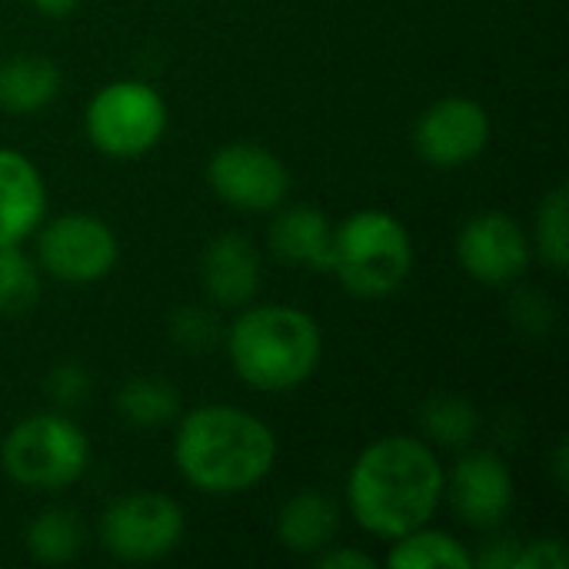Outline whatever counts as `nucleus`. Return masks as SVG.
<instances>
[{"label":"nucleus","mask_w":569,"mask_h":569,"mask_svg":"<svg viewBox=\"0 0 569 569\" xmlns=\"http://www.w3.org/2000/svg\"><path fill=\"white\" fill-rule=\"evenodd\" d=\"M417 150L433 167H460L473 160L490 140V117L480 103L447 97L433 103L417 123Z\"/></svg>","instance_id":"nucleus-11"},{"label":"nucleus","mask_w":569,"mask_h":569,"mask_svg":"<svg viewBox=\"0 0 569 569\" xmlns=\"http://www.w3.org/2000/svg\"><path fill=\"white\" fill-rule=\"evenodd\" d=\"M43 217V180L33 163L13 150H0V240L20 243Z\"/></svg>","instance_id":"nucleus-14"},{"label":"nucleus","mask_w":569,"mask_h":569,"mask_svg":"<svg viewBox=\"0 0 569 569\" xmlns=\"http://www.w3.org/2000/svg\"><path fill=\"white\" fill-rule=\"evenodd\" d=\"M173 453L187 483L213 497H230L257 487L270 473L277 437L247 410L210 403L180 423Z\"/></svg>","instance_id":"nucleus-2"},{"label":"nucleus","mask_w":569,"mask_h":569,"mask_svg":"<svg viewBox=\"0 0 569 569\" xmlns=\"http://www.w3.org/2000/svg\"><path fill=\"white\" fill-rule=\"evenodd\" d=\"M537 247L543 260L557 270L569 263V233H567V187H557L540 213H537Z\"/></svg>","instance_id":"nucleus-23"},{"label":"nucleus","mask_w":569,"mask_h":569,"mask_svg":"<svg viewBox=\"0 0 569 569\" xmlns=\"http://www.w3.org/2000/svg\"><path fill=\"white\" fill-rule=\"evenodd\" d=\"M167 127L163 100L137 80L103 87L87 107V133L110 157L147 153Z\"/></svg>","instance_id":"nucleus-6"},{"label":"nucleus","mask_w":569,"mask_h":569,"mask_svg":"<svg viewBox=\"0 0 569 569\" xmlns=\"http://www.w3.org/2000/svg\"><path fill=\"white\" fill-rule=\"evenodd\" d=\"M87 437L77 423L57 413H40L23 420L3 440V470L33 490H63L87 470Z\"/></svg>","instance_id":"nucleus-5"},{"label":"nucleus","mask_w":569,"mask_h":569,"mask_svg":"<svg viewBox=\"0 0 569 569\" xmlns=\"http://www.w3.org/2000/svg\"><path fill=\"white\" fill-rule=\"evenodd\" d=\"M270 247L277 250V257H283L290 263H300L310 270H330L333 233L320 210L293 207V210L280 213L277 223L270 227Z\"/></svg>","instance_id":"nucleus-15"},{"label":"nucleus","mask_w":569,"mask_h":569,"mask_svg":"<svg viewBox=\"0 0 569 569\" xmlns=\"http://www.w3.org/2000/svg\"><path fill=\"white\" fill-rule=\"evenodd\" d=\"M60 70L47 57H17L0 70V103L13 113H33L57 97Z\"/></svg>","instance_id":"nucleus-17"},{"label":"nucleus","mask_w":569,"mask_h":569,"mask_svg":"<svg viewBox=\"0 0 569 569\" xmlns=\"http://www.w3.org/2000/svg\"><path fill=\"white\" fill-rule=\"evenodd\" d=\"M423 433L443 447H463L477 433V410L460 397H433L420 413Z\"/></svg>","instance_id":"nucleus-22"},{"label":"nucleus","mask_w":569,"mask_h":569,"mask_svg":"<svg viewBox=\"0 0 569 569\" xmlns=\"http://www.w3.org/2000/svg\"><path fill=\"white\" fill-rule=\"evenodd\" d=\"M569 553L560 540H540V543H530L527 550L517 553V563L513 569H567Z\"/></svg>","instance_id":"nucleus-26"},{"label":"nucleus","mask_w":569,"mask_h":569,"mask_svg":"<svg viewBox=\"0 0 569 569\" xmlns=\"http://www.w3.org/2000/svg\"><path fill=\"white\" fill-rule=\"evenodd\" d=\"M217 197L240 210H273L290 187L283 163L257 143H230L207 167Z\"/></svg>","instance_id":"nucleus-9"},{"label":"nucleus","mask_w":569,"mask_h":569,"mask_svg":"<svg viewBox=\"0 0 569 569\" xmlns=\"http://www.w3.org/2000/svg\"><path fill=\"white\" fill-rule=\"evenodd\" d=\"M227 350L247 387L283 393L313 373L320 360V330L303 310L253 307L230 327Z\"/></svg>","instance_id":"nucleus-3"},{"label":"nucleus","mask_w":569,"mask_h":569,"mask_svg":"<svg viewBox=\"0 0 569 569\" xmlns=\"http://www.w3.org/2000/svg\"><path fill=\"white\" fill-rule=\"evenodd\" d=\"M460 263L467 273L487 287L513 283L530 263V240L520 223L507 213H477L460 240H457Z\"/></svg>","instance_id":"nucleus-10"},{"label":"nucleus","mask_w":569,"mask_h":569,"mask_svg":"<svg viewBox=\"0 0 569 569\" xmlns=\"http://www.w3.org/2000/svg\"><path fill=\"white\" fill-rule=\"evenodd\" d=\"M183 537V513L163 493H130L107 507L100 520V540L107 553L127 563L160 560Z\"/></svg>","instance_id":"nucleus-7"},{"label":"nucleus","mask_w":569,"mask_h":569,"mask_svg":"<svg viewBox=\"0 0 569 569\" xmlns=\"http://www.w3.org/2000/svg\"><path fill=\"white\" fill-rule=\"evenodd\" d=\"M170 333H173V340H177L183 350L203 353V350H210V347L220 340V323H217V317H213L210 310H203V307H183V310L173 317Z\"/></svg>","instance_id":"nucleus-24"},{"label":"nucleus","mask_w":569,"mask_h":569,"mask_svg":"<svg viewBox=\"0 0 569 569\" xmlns=\"http://www.w3.org/2000/svg\"><path fill=\"white\" fill-rule=\"evenodd\" d=\"M450 503L467 527H497L513 503V477L507 463L487 450L467 453L450 473Z\"/></svg>","instance_id":"nucleus-12"},{"label":"nucleus","mask_w":569,"mask_h":569,"mask_svg":"<svg viewBox=\"0 0 569 569\" xmlns=\"http://www.w3.org/2000/svg\"><path fill=\"white\" fill-rule=\"evenodd\" d=\"M83 543V527L67 510H47L27 527V550L40 563H67Z\"/></svg>","instance_id":"nucleus-20"},{"label":"nucleus","mask_w":569,"mask_h":569,"mask_svg":"<svg viewBox=\"0 0 569 569\" xmlns=\"http://www.w3.org/2000/svg\"><path fill=\"white\" fill-rule=\"evenodd\" d=\"M40 263L63 283H93L117 263V240L103 220L90 213H67L43 227Z\"/></svg>","instance_id":"nucleus-8"},{"label":"nucleus","mask_w":569,"mask_h":569,"mask_svg":"<svg viewBox=\"0 0 569 569\" xmlns=\"http://www.w3.org/2000/svg\"><path fill=\"white\" fill-rule=\"evenodd\" d=\"M47 393H50V400L57 407H77L90 393V377L80 367H73V363L57 367L50 373V380H47Z\"/></svg>","instance_id":"nucleus-25"},{"label":"nucleus","mask_w":569,"mask_h":569,"mask_svg":"<svg viewBox=\"0 0 569 569\" xmlns=\"http://www.w3.org/2000/svg\"><path fill=\"white\" fill-rule=\"evenodd\" d=\"M280 543L293 553H317L327 550L337 533V507L323 493L303 490L297 493L277 520Z\"/></svg>","instance_id":"nucleus-16"},{"label":"nucleus","mask_w":569,"mask_h":569,"mask_svg":"<svg viewBox=\"0 0 569 569\" xmlns=\"http://www.w3.org/2000/svg\"><path fill=\"white\" fill-rule=\"evenodd\" d=\"M517 553H520V547H513V540H500V543L493 547V553L487 550V553L480 557V567L513 569V563H517Z\"/></svg>","instance_id":"nucleus-28"},{"label":"nucleus","mask_w":569,"mask_h":569,"mask_svg":"<svg viewBox=\"0 0 569 569\" xmlns=\"http://www.w3.org/2000/svg\"><path fill=\"white\" fill-rule=\"evenodd\" d=\"M320 567L323 569H373L377 563L357 550H337V553H327L320 557Z\"/></svg>","instance_id":"nucleus-27"},{"label":"nucleus","mask_w":569,"mask_h":569,"mask_svg":"<svg viewBox=\"0 0 569 569\" xmlns=\"http://www.w3.org/2000/svg\"><path fill=\"white\" fill-rule=\"evenodd\" d=\"M203 287L223 307H243L260 287V257L240 233H220L203 250Z\"/></svg>","instance_id":"nucleus-13"},{"label":"nucleus","mask_w":569,"mask_h":569,"mask_svg":"<svg viewBox=\"0 0 569 569\" xmlns=\"http://www.w3.org/2000/svg\"><path fill=\"white\" fill-rule=\"evenodd\" d=\"M77 3H80V0H33V7H37L43 17H67V13H73Z\"/></svg>","instance_id":"nucleus-29"},{"label":"nucleus","mask_w":569,"mask_h":569,"mask_svg":"<svg viewBox=\"0 0 569 569\" xmlns=\"http://www.w3.org/2000/svg\"><path fill=\"white\" fill-rule=\"evenodd\" d=\"M357 523L397 540L423 527L443 497V470L433 450L413 437H387L360 453L347 483Z\"/></svg>","instance_id":"nucleus-1"},{"label":"nucleus","mask_w":569,"mask_h":569,"mask_svg":"<svg viewBox=\"0 0 569 569\" xmlns=\"http://www.w3.org/2000/svg\"><path fill=\"white\" fill-rule=\"evenodd\" d=\"M473 563L463 550V543H457L447 533L437 530H410L403 537H397V547L390 553V567L393 569H467Z\"/></svg>","instance_id":"nucleus-19"},{"label":"nucleus","mask_w":569,"mask_h":569,"mask_svg":"<svg viewBox=\"0 0 569 569\" xmlns=\"http://www.w3.org/2000/svg\"><path fill=\"white\" fill-rule=\"evenodd\" d=\"M413 263L410 233L403 223L383 210H360L347 217L330 247V270L353 297H387L393 293Z\"/></svg>","instance_id":"nucleus-4"},{"label":"nucleus","mask_w":569,"mask_h":569,"mask_svg":"<svg viewBox=\"0 0 569 569\" xmlns=\"http://www.w3.org/2000/svg\"><path fill=\"white\" fill-rule=\"evenodd\" d=\"M117 410L127 423L150 430V427H163L177 417L180 397L160 377H137V380H127L123 390L117 393Z\"/></svg>","instance_id":"nucleus-18"},{"label":"nucleus","mask_w":569,"mask_h":569,"mask_svg":"<svg viewBox=\"0 0 569 569\" xmlns=\"http://www.w3.org/2000/svg\"><path fill=\"white\" fill-rule=\"evenodd\" d=\"M40 297V280L23 250L10 240H0V313H27Z\"/></svg>","instance_id":"nucleus-21"}]
</instances>
